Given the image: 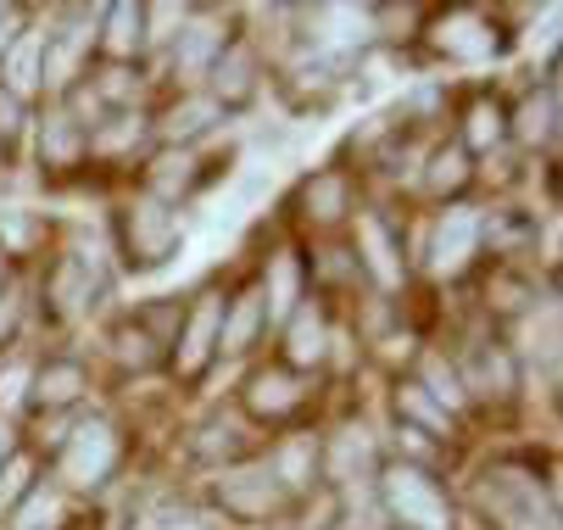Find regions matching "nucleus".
Wrapping results in <instances>:
<instances>
[{
	"instance_id": "obj_10",
	"label": "nucleus",
	"mask_w": 563,
	"mask_h": 530,
	"mask_svg": "<svg viewBox=\"0 0 563 530\" xmlns=\"http://www.w3.org/2000/svg\"><path fill=\"white\" fill-rule=\"evenodd\" d=\"M430 34H435V51L452 56V62H492V56L508 45L503 29H497L486 12H468V7H463V12H446Z\"/></svg>"
},
{
	"instance_id": "obj_8",
	"label": "nucleus",
	"mask_w": 563,
	"mask_h": 530,
	"mask_svg": "<svg viewBox=\"0 0 563 530\" xmlns=\"http://www.w3.org/2000/svg\"><path fill=\"white\" fill-rule=\"evenodd\" d=\"M457 380H463V397H514L519 391V357L503 346V341H474L457 363Z\"/></svg>"
},
{
	"instance_id": "obj_36",
	"label": "nucleus",
	"mask_w": 563,
	"mask_h": 530,
	"mask_svg": "<svg viewBox=\"0 0 563 530\" xmlns=\"http://www.w3.org/2000/svg\"><path fill=\"white\" fill-rule=\"evenodd\" d=\"M419 386H424V391H430V397H435L446 413L468 408V397H463V380H457V368H452L446 357H435V352L419 363Z\"/></svg>"
},
{
	"instance_id": "obj_12",
	"label": "nucleus",
	"mask_w": 563,
	"mask_h": 530,
	"mask_svg": "<svg viewBox=\"0 0 563 530\" xmlns=\"http://www.w3.org/2000/svg\"><path fill=\"white\" fill-rule=\"evenodd\" d=\"M479 252V212L468 207H452L435 218V230H430V268L435 274H463Z\"/></svg>"
},
{
	"instance_id": "obj_31",
	"label": "nucleus",
	"mask_w": 563,
	"mask_h": 530,
	"mask_svg": "<svg viewBox=\"0 0 563 530\" xmlns=\"http://www.w3.org/2000/svg\"><path fill=\"white\" fill-rule=\"evenodd\" d=\"M40 157H45V168H73V163L90 157V140H85V129H78L67 112H56L45 123V134H40Z\"/></svg>"
},
{
	"instance_id": "obj_14",
	"label": "nucleus",
	"mask_w": 563,
	"mask_h": 530,
	"mask_svg": "<svg viewBox=\"0 0 563 530\" xmlns=\"http://www.w3.org/2000/svg\"><path fill=\"white\" fill-rule=\"evenodd\" d=\"M268 330V308H263V290L246 285V290H234L223 301V330H218V352L223 357H246Z\"/></svg>"
},
{
	"instance_id": "obj_44",
	"label": "nucleus",
	"mask_w": 563,
	"mask_h": 530,
	"mask_svg": "<svg viewBox=\"0 0 563 530\" xmlns=\"http://www.w3.org/2000/svg\"><path fill=\"white\" fill-rule=\"evenodd\" d=\"M7 285H12V257L0 252V296H7Z\"/></svg>"
},
{
	"instance_id": "obj_24",
	"label": "nucleus",
	"mask_w": 563,
	"mask_h": 530,
	"mask_svg": "<svg viewBox=\"0 0 563 530\" xmlns=\"http://www.w3.org/2000/svg\"><path fill=\"white\" fill-rule=\"evenodd\" d=\"M218 123H223V107H218L207 90H196V96H185V101H174V107L163 112V140H168V145H190V140L212 134Z\"/></svg>"
},
{
	"instance_id": "obj_13",
	"label": "nucleus",
	"mask_w": 563,
	"mask_h": 530,
	"mask_svg": "<svg viewBox=\"0 0 563 530\" xmlns=\"http://www.w3.org/2000/svg\"><path fill=\"white\" fill-rule=\"evenodd\" d=\"M257 79H263V62H257V51L246 45V40H234L218 62H212V73H207V96L229 112V107H246L252 96H257Z\"/></svg>"
},
{
	"instance_id": "obj_22",
	"label": "nucleus",
	"mask_w": 563,
	"mask_h": 530,
	"mask_svg": "<svg viewBox=\"0 0 563 530\" xmlns=\"http://www.w3.org/2000/svg\"><path fill=\"white\" fill-rule=\"evenodd\" d=\"M352 212V179L341 174V168H318L307 185H301V218L307 223H341Z\"/></svg>"
},
{
	"instance_id": "obj_11",
	"label": "nucleus",
	"mask_w": 563,
	"mask_h": 530,
	"mask_svg": "<svg viewBox=\"0 0 563 530\" xmlns=\"http://www.w3.org/2000/svg\"><path fill=\"white\" fill-rule=\"evenodd\" d=\"M229 45H234L229 18H218V12H190V23H185L179 40H174V67H179V79H207L212 62H218Z\"/></svg>"
},
{
	"instance_id": "obj_3",
	"label": "nucleus",
	"mask_w": 563,
	"mask_h": 530,
	"mask_svg": "<svg viewBox=\"0 0 563 530\" xmlns=\"http://www.w3.org/2000/svg\"><path fill=\"white\" fill-rule=\"evenodd\" d=\"M118 241H123L129 268H163V263H174L179 246H185V223H179V212H174L168 201L140 196V201H129L123 218H118Z\"/></svg>"
},
{
	"instance_id": "obj_6",
	"label": "nucleus",
	"mask_w": 563,
	"mask_h": 530,
	"mask_svg": "<svg viewBox=\"0 0 563 530\" xmlns=\"http://www.w3.org/2000/svg\"><path fill=\"white\" fill-rule=\"evenodd\" d=\"M218 503L229 508V519L263 525V519H274V514L290 508V492L274 481L268 464H234V470H223V481H218Z\"/></svg>"
},
{
	"instance_id": "obj_43",
	"label": "nucleus",
	"mask_w": 563,
	"mask_h": 530,
	"mask_svg": "<svg viewBox=\"0 0 563 530\" xmlns=\"http://www.w3.org/2000/svg\"><path fill=\"white\" fill-rule=\"evenodd\" d=\"M12 452H18V430H12V419H7V413H0V464H7Z\"/></svg>"
},
{
	"instance_id": "obj_42",
	"label": "nucleus",
	"mask_w": 563,
	"mask_h": 530,
	"mask_svg": "<svg viewBox=\"0 0 563 530\" xmlns=\"http://www.w3.org/2000/svg\"><path fill=\"white\" fill-rule=\"evenodd\" d=\"M12 330H18V301H12V296H0V341H7Z\"/></svg>"
},
{
	"instance_id": "obj_9",
	"label": "nucleus",
	"mask_w": 563,
	"mask_h": 530,
	"mask_svg": "<svg viewBox=\"0 0 563 530\" xmlns=\"http://www.w3.org/2000/svg\"><path fill=\"white\" fill-rule=\"evenodd\" d=\"M101 246H90V241H78V252H67L62 263H56V274H51V301H56V313L62 319H78L96 301V290H101Z\"/></svg>"
},
{
	"instance_id": "obj_15",
	"label": "nucleus",
	"mask_w": 563,
	"mask_h": 530,
	"mask_svg": "<svg viewBox=\"0 0 563 530\" xmlns=\"http://www.w3.org/2000/svg\"><path fill=\"white\" fill-rule=\"evenodd\" d=\"M85 391H90V368L78 363V357H51V363H40V368H34L29 402H34V408L62 413V408H78V402H85Z\"/></svg>"
},
{
	"instance_id": "obj_2",
	"label": "nucleus",
	"mask_w": 563,
	"mask_h": 530,
	"mask_svg": "<svg viewBox=\"0 0 563 530\" xmlns=\"http://www.w3.org/2000/svg\"><path fill=\"white\" fill-rule=\"evenodd\" d=\"M379 503H385V514H390L401 530H457L452 497L441 492V481H435L430 470L401 464V459L379 470Z\"/></svg>"
},
{
	"instance_id": "obj_25",
	"label": "nucleus",
	"mask_w": 563,
	"mask_h": 530,
	"mask_svg": "<svg viewBox=\"0 0 563 530\" xmlns=\"http://www.w3.org/2000/svg\"><path fill=\"white\" fill-rule=\"evenodd\" d=\"M357 263H363V274H374L379 285H401V246H396V235L385 230V218L379 212H368L363 218V246H357Z\"/></svg>"
},
{
	"instance_id": "obj_27",
	"label": "nucleus",
	"mask_w": 563,
	"mask_h": 530,
	"mask_svg": "<svg viewBox=\"0 0 563 530\" xmlns=\"http://www.w3.org/2000/svg\"><path fill=\"white\" fill-rule=\"evenodd\" d=\"M396 413H401V424H408V430H424V435H435V441L452 435V413H446L419 380H401V386H396Z\"/></svg>"
},
{
	"instance_id": "obj_1",
	"label": "nucleus",
	"mask_w": 563,
	"mask_h": 530,
	"mask_svg": "<svg viewBox=\"0 0 563 530\" xmlns=\"http://www.w3.org/2000/svg\"><path fill=\"white\" fill-rule=\"evenodd\" d=\"M492 530H552V492L519 464H492L474 486Z\"/></svg>"
},
{
	"instance_id": "obj_29",
	"label": "nucleus",
	"mask_w": 563,
	"mask_h": 530,
	"mask_svg": "<svg viewBox=\"0 0 563 530\" xmlns=\"http://www.w3.org/2000/svg\"><path fill=\"white\" fill-rule=\"evenodd\" d=\"M468 179H474V163H468V151H463L457 140L430 151V168H424V190H430V196L452 201L457 190H468Z\"/></svg>"
},
{
	"instance_id": "obj_32",
	"label": "nucleus",
	"mask_w": 563,
	"mask_h": 530,
	"mask_svg": "<svg viewBox=\"0 0 563 530\" xmlns=\"http://www.w3.org/2000/svg\"><path fill=\"white\" fill-rule=\"evenodd\" d=\"M508 140V107L497 101V96H479L474 107H468V118H463V151H492V145H503Z\"/></svg>"
},
{
	"instance_id": "obj_38",
	"label": "nucleus",
	"mask_w": 563,
	"mask_h": 530,
	"mask_svg": "<svg viewBox=\"0 0 563 530\" xmlns=\"http://www.w3.org/2000/svg\"><path fill=\"white\" fill-rule=\"evenodd\" d=\"M34 223H29V212L23 207H0V241H7V257H18V252H29L34 246Z\"/></svg>"
},
{
	"instance_id": "obj_26",
	"label": "nucleus",
	"mask_w": 563,
	"mask_h": 530,
	"mask_svg": "<svg viewBox=\"0 0 563 530\" xmlns=\"http://www.w3.org/2000/svg\"><path fill=\"white\" fill-rule=\"evenodd\" d=\"M508 134H519L525 145H552L558 140V85L547 79V90H530L519 101V112H508Z\"/></svg>"
},
{
	"instance_id": "obj_34",
	"label": "nucleus",
	"mask_w": 563,
	"mask_h": 530,
	"mask_svg": "<svg viewBox=\"0 0 563 530\" xmlns=\"http://www.w3.org/2000/svg\"><path fill=\"white\" fill-rule=\"evenodd\" d=\"M62 519H67V503H62V492L45 486V481L12 508V530H62Z\"/></svg>"
},
{
	"instance_id": "obj_16",
	"label": "nucleus",
	"mask_w": 563,
	"mask_h": 530,
	"mask_svg": "<svg viewBox=\"0 0 563 530\" xmlns=\"http://www.w3.org/2000/svg\"><path fill=\"white\" fill-rule=\"evenodd\" d=\"M301 18L312 23V34H307L312 51H352V45L374 40V12H363V7H318Z\"/></svg>"
},
{
	"instance_id": "obj_40",
	"label": "nucleus",
	"mask_w": 563,
	"mask_h": 530,
	"mask_svg": "<svg viewBox=\"0 0 563 530\" xmlns=\"http://www.w3.org/2000/svg\"><path fill=\"white\" fill-rule=\"evenodd\" d=\"M29 386H34V368H29V363H12L7 374H0V413L18 408V402L29 397Z\"/></svg>"
},
{
	"instance_id": "obj_21",
	"label": "nucleus",
	"mask_w": 563,
	"mask_h": 530,
	"mask_svg": "<svg viewBox=\"0 0 563 530\" xmlns=\"http://www.w3.org/2000/svg\"><path fill=\"white\" fill-rule=\"evenodd\" d=\"M96 29H101L96 40H101L107 62L129 67L134 56H145V7H134V0H118V7H107Z\"/></svg>"
},
{
	"instance_id": "obj_35",
	"label": "nucleus",
	"mask_w": 563,
	"mask_h": 530,
	"mask_svg": "<svg viewBox=\"0 0 563 530\" xmlns=\"http://www.w3.org/2000/svg\"><path fill=\"white\" fill-rule=\"evenodd\" d=\"M40 486V464H34V452H12V459L7 464H0V514H12L29 492Z\"/></svg>"
},
{
	"instance_id": "obj_33",
	"label": "nucleus",
	"mask_w": 563,
	"mask_h": 530,
	"mask_svg": "<svg viewBox=\"0 0 563 530\" xmlns=\"http://www.w3.org/2000/svg\"><path fill=\"white\" fill-rule=\"evenodd\" d=\"M107 346H112V357L134 374H145V368H156V363H163V341H156L151 330H140V319H129V324H118L112 335H107Z\"/></svg>"
},
{
	"instance_id": "obj_39",
	"label": "nucleus",
	"mask_w": 563,
	"mask_h": 530,
	"mask_svg": "<svg viewBox=\"0 0 563 530\" xmlns=\"http://www.w3.org/2000/svg\"><path fill=\"white\" fill-rule=\"evenodd\" d=\"M240 446H246V435H240L234 424H207V430H201V441H196V459H212V464H218L223 452L234 459Z\"/></svg>"
},
{
	"instance_id": "obj_41",
	"label": "nucleus",
	"mask_w": 563,
	"mask_h": 530,
	"mask_svg": "<svg viewBox=\"0 0 563 530\" xmlns=\"http://www.w3.org/2000/svg\"><path fill=\"white\" fill-rule=\"evenodd\" d=\"M29 123V101H18L12 90H0V145H12Z\"/></svg>"
},
{
	"instance_id": "obj_18",
	"label": "nucleus",
	"mask_w": 563,
	"mask_h": 530,
	"mask_svg": "<svg viewBox=\"0 0 563 530\" xmlns=\"http://www.w3.org/2000/svg\"><path fill=\"white\" fill-rule=\"evenodd\" d=\"M330 357V324H324V308L318 301H301V308L285 319V368H318Z\"/></svg>"
},
{
	"instance_id": "obj_5",
	"label": "nucleus",
	"mask_w": 563,
	"mask_h": 530,
	"mask_svg": "<svg viewBox=\"0 0 563 530\" xmlns=\"http://www.w3.org/2000/svg\"><path fill=\"white\" fill-rule=\"evenodd\" d=\"M223 290H201L190 308H185V319H179V330H174V374L179 380H201L207 374V363L218 357V330H223Z\"/></svg>"
},
{
	"instance_id": "obj_30",
	"label": "nucleus",
	"mask_w": 563,
	"mask_h": 530,
	"mask_svg": "<svg viewBox=\"0 0 563 530\" xmlns=\"http://www.w3.org/2000/svg\"><path fill=\"white\" fill-rule=\"evenodd\" d=\"M145 129H151V123H145L140 112H107V118H101V123H96L85 140H90L96 157H129V151L145 140Z\"/></svg>"
},
{
	"instance_id": "obj_19",
	"label": "nucleus",
	"mask_w": 563,
	"mask_h": 530,
	"mask_svg": "<svg viewBox=\"0 0 563 530\" xmlns=\"http://www.w3.org/2000/svg\"><path fill=\"white\" fill-rule=\"evenodd\" d=\"M268 470H274V481L290 492V503L307 497L318 481H324V459H318V441H312V435H285V441L274 446Z\"/></svg>"
},
{
	"instance_id": "obj_7",
	"label": "nucleus",
	"mask_w": 563,
	"mask_h": 530,
	"mask_svg": "<svg viewBox=\"0 0 563 530\" xmlns=\"http://www.w3.org/2000/svg\"><path fill=\"white\" fill-rule=\"evenodd\" d=\"M240 402H246V413L263 419V424H285V419L301 413L307 386H301V374H296V368H285V363H263V368L246 374V386H240Z\"/></svg>"
},
{
	"instance_id": "obj_20",
	"label": "nucleus",
	"mask_w": 563,
	"mask_h": 530,
	"mask_svg": "<svg viewBox=\"0 0 563 530\" xmlns=\"http://www.w3.org/2000/svg\"><path fill=\"white\" fill-rule=\"evenodd\" d=\"M40 85H45V34L23 29L7 45V56H0V90H12L18 101H29Z\"/></svg>"
},
{
	"instance_id": "obj_23",
	"label": "nucleus",
	"mask_w": 563,
	"mask_h": 530,
	"mask_svg": "<svg viewBox=\"0 0 563 530\" xmlns=\"http://www.w3.org/2000/svg\"><path fill=\"white\" fill-rule=\"evenodd\" d=\"M301 279H307V274H301V257H296V252H274V263H268V274H263V285H257V290H263V308H268V324H285L301 301H307V296H301Z\"/></svg>"
},
{
	"instance_id": "obj_4",
	"label": "nucleus",
	"mask_w": 563,
	"mask_h": 530,
	"mask_svg": "<svg viewBox=\"0 0 563 530\" xmlns=\"http://www.w3.org/2000/svg\"><path fill=\"white\" fill-rule=\"evenodd\" d=\"M118 464H123V435L107 419H85L56 452V481L73 492H96L118 475Z\"/></svg>"
},
{
	"instance_id": "obj_37",
	"label": "nucleus",
	"mask_w": 563,
	"mask_h": 530,
	"mask_svg": "<svg viewBox=\"0 0 563 530\" xmlns=\"http://www.w3.org/2000/svg\"><path fill=\"white\" fill-rule=\"evenodd\" d=\"M190 23V7H145V45H174Z\"/></svg>"
},
{
	"instance_id": "obj_28",
	"label": "nucleus",
	"mask_w": 563,
	"mask_h": 530,
	"mask_svg": "<svg viewBox=\"0 0 563 530\" xmlns=\"http://www.w3.org/2000/svg\"><path fill=\"white\" fill-rule=\"evenodd\" d=\"M318 459H324V481L352 486L357 481V464H374V441H368V430H341L335 441L318 446Z\"/></svg>"
},
{
	"instance_id": "obj_17",
	"label": "nucleus",
	"mask_w": 563,
	"mask_h": 530,
	"mask_svg": "<svg viewBox=\"0 0 563 530\" xmlns=\"http://www.w3.org/2000/svg\"><path fill=\"white\" fill-rule=\"evenodd\" d=\"M201 185V157L190 145H168V151H156L151 168H145V196L151 201H185L190 190Z\"/></svg>"
}]
</instances>
